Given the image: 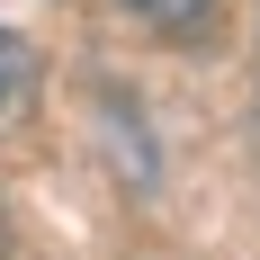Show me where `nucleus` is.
<instances>
[{"instance_id":"obj_1","label":"nucleus","mask_w":260,"mask_h":260,"mask_svg":"<svg viewBox=\"0 0 260 260\" xmlns=\"http://www.w3.org/2000/svg\"><path fill=\"white\" fill-rule=\"evenodd\" d=\"M27 108H36V54L18 27H0V126H27Z\"/></svg>"},{"instance_id":"obj_2","label":"nucleus","mask_w":260,"mask_h":260,"mask_svg":"<svg viewBox=\"0 0 260 260\" xmlns=\"http://www.w3.org/2000/svg\"><path fill=\"white\" fill-rule=\"evenodd\" d=\"M126 9H135L144 27H171V36H180V27H198V18H207L215 0H126Z\"/></svg>"}]
</instances>
